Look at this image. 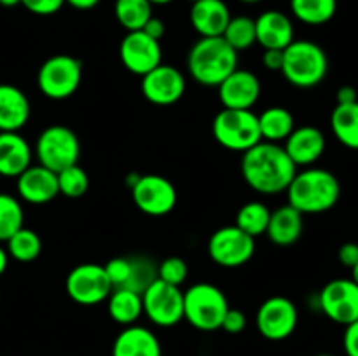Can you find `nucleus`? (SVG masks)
<instances>
[{"mask_svg": "<svg viewBox=\"0 0 358 356\" xmlns=\"http://www.w3.org/2000/svg\"><path fill=\"white\" fill-rule=\"evenodd\" d=\"M297 173V166L282 145L261 140L245 150L241 157V177L255 192L275 195L285 192Z\"/></svg>", "mask_w": 358, "mask_h": 356, "instance_id": "obj_1", "label": "nucleus"}, {"mask_svg": "<svg viewBox=\"0 0 358 356\" xmlns=\"http://www.w3.org/2000/svg\"><path fill=\"white\" fill-rule=\"evenodd\" d=\"M285 192L292 208L303 215H317L338 205L341 198V184L329 170L308 166L306 170L297 171Z\"/></svg>", "mask_w": 358, "mask_h": 356, "instance_id": "obj_2", "label": "nucleus"}, {"mask_svg": "<svg viewBox=\"0 0 358 356\" xmlns=\"http://www.w3.org/2000/svg\"><path fill=\"white\" fill-rule=\"evenodd\" d=\"M236 68L238 51L222 37H201L189 49V75L201 86L219 87Z\"/></svg>", "mask_w": 358, "mask_h": 356, "instance_id": "obj_3", "label": "nucleus"}, {"mask_svg": "<svg viewBox=\"0 0 358 356\" xmlns=\"http://www.w3.org/2000/svg\"><path fill=\"white\" fill-rule=\"evenodd\" d=\"M280 72L285 80L299 89H311L324 82L329 72L327 52L311 40H294L283 49Z\"/></svg>", "mask_w": 358, "mask_h": 356, "instance_id": "obj_4", "label": "nucleus"}, {"mask_svg": "<svg viewBox=\"0 0 358 356\" xmlns=\"http://www.w3.org/2000/svg\"><path fill=\"white\" fill-rule=\"evenodd\" d=\"M227 309L226 293L212 283H196L184 292V320L196 330H220Z\"/></svg>", "mask_w": 358, "mask_h": 356, "instance_id": "obj_5", "label": "nucleus"}, {"mask_svg": "<svg viewBox=\"0 0 358 356\" xmlns=\"http://www.w3.org/2000/svg\"><path fill=\"white\" fill-rule=\"evenodd\" d=\"M212 133L220 147L234 152H245L262 140L259 117L252 110L222 108L213 119Z\"/></svg>", "mask_w": 358, "mask_h": 356, "instance_id": "obj_6", "label": "nucleus"}, {"mask_svg": "<svg viewBox=\"0 0 358 356\" xmlns=\"http://www.w3.org/2000/svg\"><path fill=\"white\" fill-rule=\"evenodd\" d=\"M35 156L41 166L59 173L73 164H79V136L63 124L48 126L38 135L37 143H35Z\"/></svg>", "mask_w": 358, "mask_h": 356, "instance_id": "obj_7", "label": "nucleus"}, {"mask_svg": "<svg viewBox=\"0 0 358 356\" xmlns=\"http://www.w3.org/2000/svg\"><path fill=\"white\" fill-rule=\"evenodd\" d=\"M83 82V61L72 54H55L45 59L37 73V86L49 100H66Z\"/></svg>", "mask_w": 358, "mask_h": 356, "instance_id": "obj_8", "label": "nucleus"}, {"mask_svg": "<svg viewBox=\"0 0 358 356\" xmlns=\"http://www.w3.org/2000/svg\"><path fill=\"white\" fill-rule=\"evenodd\" d=\"M142 304L143 314L157 327L170 328L184 320V292L180 286L156 278L142 292Z\"/></svg>", "mask_w": 358, "mask_h": 356, "instance_id": "obj_9", "label": "nucleus"}, {"mask_svg": "<svg viewBox=\"0 0 358 356\" xmlns=\"http://www.w3.org/2000/svg\"><path fill=\"white\" fill-rule=\"evenodd\" d=\"M66 293L80 306H96L105 302L114 290L105 267L94 262L79 264L69 272L65 281Z\"/></svg>", "mask_w": 358, "mask_h": 356, "instance_id": "obj_10", "label": "nucleus"}, {"mask_svg": "<svg viewBox=\"0 0 358 356\" xmlns=\"http://www.w3.org/2000/svg\"><path fill=\"white\" fill-rule=\"evenodd\" d=\"M131 198L136 208L149 216H164L177 206L178 192L173 181L161 175H142L131 185Z\"/></svg>", "mask_w": 358, "mask_h": 356, "instance_id": "obj_11", "label": "nucleus"}, {"mask_svg": "<svg viewBox=\"0 0 358 356\" xmlns=\"http://www.w3.org/2000/svg\"><path fill=\"white\" fill-rule=\"evenodd\" d=\"M255 253V239L236 225L217 229L208 239V255L217 265L227 269L248 264Z\"/></svg>", "mask_w": 358, "mask_h": 356, "instance_id": "obj_12", "label": "nucleus"}, {"mask_svg": "<svg viewBox=\"0 0 358 356\" xmlns=\"http://www.w3.org/2000/svg\"><path fill=\"white\" fill-rule=\"evenodd\" d=\"M299 311L296 304L282 295L266 299L255 314V327L268 341H285L296 332Z\"/></svg>", "mask_w": 358, "mask_h": 356, "instance_id": "obj_13", "label": "nucleus"}, {"mask_svg": "<svg viewBox=\"0 0 358 356\" xmlns=\"http://www.w3.org/2000/svg\"><path fill=\"white\" fill-rule=\"evenodd\" d=\"M322 313L338 325H350L358 320V285L350 279H332L318 295Z\"/></svg>", "mask_w": 358, "mask_h": 356, "instance_id": "obj_14", "label": "nucleus"}, {"mask_svg": "<svg viewBox=\"0 0 358 356\" xmlns=\"http://www.w3.org/2000/svg\"><path fill=\"white\" fill-rule=\"evenodd\" d=\"M119 58L128 72L143 77L163 63V49L143 30L128 31L119 45Z\"/></svg>", "mask_w": 358, "mask_h": 356, "instance_id": "obj_15", "label": "nucleus"}, {"mask_svg": "<svg viewBox=\"0 0 358 356\" xmlns=\"http://www.w3.org/2000/svg\"><path fill=\"white\" fill-rule=\"evenodd\" d=\"M185 87H187V82H185L184 73L166 63H161L159 66L145 73L140 84L143 98L157 107L177 103L184 96Z\"/></svg>", "mask_w": 358, "mask_h": 356, "instance_id": "obj_16", "label": "nucleus"}, {"mask_svg": "<svg viewBox=\"0 0 358 356\" xmlns=\"http://www.w3.org/2000/svg\"><path fill=\"white\" fill-rule=\"evenodd\" d=\"M217 89L224 108L250 110L261 96V80L250 70L236 68Z\"/></svg>", "mask_w": 358, "mask_h": 356, "instance_id": "obj_17", "label": "nucleus"}, {"mask_svg": "<svg viewBox=\"0 0 358 356\" xmlns=\"http://www.w3.org/2000/svg\"><path fill=\"white\" fill-rule=\"evenodd\" d=\"M16 191L20 199L30 205H45L59 195L58 173L41 166L31 164L16 178Z\"/></svg>", "mask_w": 358, "mask_h": 356, "instance_id": "obj_18", "label": "nucleus"}, {"mask_svg": "<svg viewBox=\"0 0 358 356\" xmlns=\"http://www.w3.org/2000/svg\"><path fill=\"white\" fill-rule=\"evenodd\" d=\"M327 140L325 135L315 126H301L294 128L289 138L285 140V152L292 159V163L299 166H311L317 163L325 152Z\"/></svg>", "mask_w": 358, "mask_h": 356, "instance_id": "obj_19", "label": "nucleus"}, {"mask_svg": "<svg viewBox=\"0 0 358 356\" xmlns=\"http://www.w3.org/2000/svg\"><path fill=\"white\" fill-rule=\"evenodd\" d=\"M231 17L224 0H198L191 3L189 20L201 37H222Z\"/></svg>", "mask_w": 358, "mask_h": 356, "instance_id": "obj_20", "label": "nucleus"}, {"mask_svg": "<svg viewBox=\"0 0 358 356\" xmlns=\"http://www.w3.org/2000/svg\"><path fill=\"white\" fill-rule=\"evenodd\" d=\"M255 37L262 49H280V51L296 40L292 21L280 10H264L255 20Z\"/></svg>", "mask_w": 358, "mask_h": 356, "instance_id": "obj_21", "label": "nucleus"}, {"mask_svg": "<svg viewBox=\"0 0 358 356\" xmlns=\"http://www.w3.org/2000/svg\"><path fill=\"white\" fill-rule=\"evenodd\" d=\"M30 100L20 87L0 84V133H17L30 119Z\"/></svg>", "mask_w": 358, "mask_h": 356, "instance_id": "obj_22", "label": "nucleus"}, {"mask_svg": "<svg viewBox=\"0 0 358 356\" xmlns=\"http://www.w3.org/2000/svg\"><path fill=\"white\" fill-rule=\"evenodd\" d=\"M112 356H163V348L152 330L140 325H129L115 337Z\"/></svg>", "mask_w": 358, "mask_h": 356, "instance_id": "obj_23", "label": "nucleus"}, {"mask_svg": "<svg viewBox=\"0 0 358 356\" xmlns=\"http://www.w3.org/2000/svg\"><path fill=\"white\" fill-rule=\"evenodd\" d=\"M31 147L20 133H0V177L17 178L31 166Z\"/></svg>", "mask_w": 358, "mask_h": 356, "instance_id": "obj_24", "label": "nucleus"}, {"mask_svg": "<svg viewBox=\"0 0 358 356\" xmlns=\"http://www.w3.org/2000/svg\"><path fill=\"white\" fill-rule=\"evenodd\" d=\"M303 216V213L297 212L290 205L280 206L275 212H271L266 236L276 246H290L297 243L304 230Z\"/></svg>", "mask_w": 358, "mask_h": 356, "instance_id": "obj_25", "label": "nucleus"}, {"mask_svg": "<svg viewBox=\"0 0 358 356\" xmlns=\"http://www.w3.org/2000/svg\"><path fill=\"white\" fill-rule=\"evenodd\" d=\"M107 309L112 320L122 327H129L138 321V318L143 314L142 293L135 292L131 288L119 286L110 292L107 299Z\"/></svg>", "mask_w": 358, "mask_h": 356, "instance_id": "obj_26", "label": "nucleus"}, {"mask_svg": "<svg viewBox=\"0 0 358 356\" xmlns=\"http://www.w3.org/2000/svg\"><path fill=\"white\" fill-rule=\"evenodd\" d=\"M257 117L261 138L264 142H285L290 133L294 131V128H296L292 112L285 107H269Z\"/></svg>", "mask_w": 358, "mask_h": 356, "instance_id": "obj_27", "label": "nucleus"}, {"mask_svg": "<svg viewBox=\"0 0 358 356\" xmlns=\"http://www.w3.org/2000/svg\"><path fill=\"white\" fill-rule=\"evenodd\" d=\"M331 129L339 143L358 150V101L336 105L331 114Z\"/></svg>", "mask_w": 358, "mask_h": 356, "instance_id": "obj_28", "label": "nucleus"}, {"mask_svg": "<svg viewBox=\"0 0 358 356\" xmlns=\"http://www.w3.org/2000/svg\"><path fill=\"white\" fill-rule=\"evenodd\" d=\"M290 9L301 23L320 27L336 16L338 0H290Z\"/></svg>", "mask_w": 358, "mask_h": 356, "instance_id": "obj_29", "label": "nucleus"}, {"mask_svg": "<svg viewBox=\"0 0 358 356\" xmlns=\"http://www.w3.org/2000/svg\"><path fill=\"white\" fill-rule=\"evenodd\" d=\"M114 16L124 30H142L152 17V3L149 0H115Z\"/></svg>", "mask_w": 358, "mask_h": 356, "instance_id": "obj_30", "label": "nucleus"}, {"mask_svg": "<svg viewBox=\"0 0 358 356\" xmlns=\"http://www.w3.org/2000/svg\"><path fill=\"white\" fill-rule=\"evenodd\" d=\"M269 216H271V209H269L264 202L248 201L238 209L236 223H234V225L255 239V237L266 234Z\"/></svg>", "mask_w": 358, "mask_h": 356, "instance_id": "obj_31", "label": "nucleus"}, {"mask_svg": "<svg viewBox=\"0 0 358 356\" xmlns=\"http://www.w3.org/2000/svg\"><path fill=\"white\" fill-rule=\"evenodd\" d=\"M7 243V253L10 258L17 262H34L35 258H38L42 251V239L35 230L27 229V227H21L13 237L6 241Z\"/></svg>", "mask_w": 358, "mask_h": 356, "instance_id": "obj_32", "label": "nucleus"}, {"mask_svg": "<svg viewBox=\"0 0 358 356\" xmlns=\"http://www.w3.org/2000/svg\"><path fill=\"white\" fill-rule=\"evenodd\" d=\"M24 223V212L20 199L0 192V241L6 243Z\"/></svg>", "mask_w": 358, "mask_h": 356, "instance_id": "obj_33", "label": "nucleus"}, {"mask_svg": "<svg viewBox=\"0 0 358 356\" xmlns=\"http://www.w3.org/2000/svg\"><path fill=\"white\" fill-rule=\"evenodd\" d=\"M222 38L238 52L252 47L254 44H257V37H255V20H252L248 16L231 17L226 30H224Z\"/></svg>", "mask_w": 358, "mask_h": 356, "instance_id": "obj_34", "label": "nucleus"}, {"mask_svg": "<svg viewBox=\"0 0 358 356\" xmlns=\"http://www.w3.org/2000/svg\"><path fill=\"white\" fill-rule=\"evenodd\" d=\"M58 187L59 194L65 195V198H83L87 192V188H90V177H87V173L79 166V164H73V166L59 171Z\"/></svg>", "mask_w": 358, "mask_h": 356, "instance_id": "obj_35", "label": "nucleus"}, {"mask_svg": "<svg viewBox=\"0 0 358 356\" xmlns=\"http://www.w3.org/2000/svg\"><path fill=\"white\" fill-rule=\"evenodd\" d=\"M156 274H157V279L168 283V285L180 286L189 276L187 262L180 257H168L157 265Z\"/></svg>", "mask_w": 358, "mask_h": 356, "instance_id": "obj_36", "label": "nucleus"}, {"mask_svg": "<svg viewBox=\"0 0 358 356\" xmlns=\"http://www.w3.org/2000/svg\"><path fill=\"white\" fill-rule=\"evenodd\" d=\"M103 267L114 288H119V286H128L129 279H131V274H133V260H129V258H124V257H115V258H110Z\"/></svg>", "mask_w": 358, "mask_h": 356, "instance_id": "obj_37", "label": "nucleus"}, {"mask_svg": "<svg viewBox=\"0 0 358 356\" xmlns=\"http://www.w3.org/2000/svg\"><path fill=\"white\" fill-rule=\"evenodd\" d=\"M21 6L37 16H51L65 6V0H21Z\"/></svg>", "mask_w": 358, "mask_h": 356, "instance_id": "obj_38", "label": "nucleus"}, {"mask_svg": "<svg viewBox=\"0 0 358 356\" xmlns=\"http://www.w3.org/2000/svg\"><path fill=\"white\" fill-rule=\"evenodd\" d=\"M220 328H222L226 334H231V335L241 334V332L247 328V316H245L243 311L231 309L229 307L226 313V316H224Z\"/></svg>", "mask_w": 358, "mask_h": 356, "instance_id": "obj_39", "label": "nucleus"}, {"mask_svg": "<svg viewBox=\"0 0 358 356\" xmlns=\"http://www.w3.org/2000/svg\"><path fill=\"white\" fill-rule=\"evenodd\" d=\"M343 348L346 356H358V320L346 325L345 335H343Z\"/></svg>", "mask_w": 358, "mask_h": 356, "instance_id": "obj_40", "label": "nucleus"}, {"mask_svg": "<svg viewBox=\"0 0 358 356\" xmlns=\"http://www.w3.org/2000/svg\"><path fill=\"white\" fill-rule=\"evenodd\" d=\"M338 258L345 267L353 269L358 264V244L357 243H345L341 244L338 251Z\"/></svg>", "mask_w": 358, "mask_h": 356, "instance_id": "obj_41", "label": "nucleus"}, {"mask_svg": "<svg viewBox=\"0 0 358 356\" xmlns=\"http://www.w3.org/2000/svg\"><path fill=\"white\" fill-rule=\"evenodd\" d=\"M262 65L271 70V72H280L283 65V51H280V49H264Z\"/></svg>", "mask_w": 358, "mask_h": 356, "instance_id": "obj_42", "label": "nucleus"}, {"mask_svg": "<svg viewBox=\"0 0 358 356\" xmlns=\"http://www.w3.org/2000/svg\"><path fill=\"white\" fill-rule=\"evenodd\" d=\"M142 30L145 31L149 37L156 38V40H159V42H161V38L164 37V34H166V27H164L163 21H161L159 17H156V16L150 17V20L147 21L145 27H143Z\"/></svg>", "mask_w": 358, "mask_h": 356, "instance_id": "obj_43", "label": "nucleus"}, {"mask_svg": "<svg viewBox=\"0 0 358 356\" xmlns=\"http://www.w3.org/2000/svg\"><path fill=\"white\" fill-rule=\"evenodd\" d=\"M336 101H338V105L355 103V101H358L357 89L353 86H341L336 93Z\"/></svg>", "mask_w": 358, "mask_h": 356, "instance_id": "obj_44", "label": "nucleus"}, {"mask_svg": "<svg viewBox=\"0 0 358 356\" xmlns=\"http://www.w3.org/2000/svg\"><path fill=\"white\" fill-rule=\"evenodd\" d=\"M65 3H69L70 7L77 10H90L93 7H96L100 3V0H65Z\"/></svg>", "mask_w": 358, "mask_h": 356, "instance_id": "obj_45", "label": "nucleus"}, {"mask_svg": "<svg viewBox=\"0 0 358 356\" xmlns=\"http://www.w3.org/2000/svg\"><path fill=\"white\" fill-rule=\"evenodd\" d=\"M7 265H9V253H7L6 248L0 246V276L6 272Z\"/></svg>", "mask_w": 358, "mask_h": 356, "instance_id": "obj_46", "label": "nucleus"}, {"mask_svg": "<svg viewBox=\"0 0 358 356\" xmlns=\"http://www.w3.org/2000/svg\"><path fill=\"white\" fill-rule=\"evenodd\" d=\"M21 0H0V6L2 7H16L20 6Z\"/></svg>", "mask_w": 358, "mask_h": 356, "instance_id": "obj_47", "label": "nucleus"}, {"mask_svg": "<svg viewBox=\"0 0 358 356\" xmlns=\"http://www.w3.org/2000/svg\"><path fill=\"white\" fill-rule=\"evenodd\" d=\"M149 2L152 3V6H166V3L173 2V0H149Z\"/></svg>", "mask_w": 358, "mask_h": 356, "instance_id": "obj_48", "label": "nucleus"}, {"mask_svg": "<svg viewBox=\"0 0 358 356\" xmlns=\"http://www.w3.org/2000/svg\"><path fill=\"white\" fill-rule=\"evenodd\" d=\"M352 279L358 285V264L355 265V267L352 269Z\"/></svg>", "mask_w": 358, "mask_h": 356, "instance_id": "obj_49", "label": "nucleus"}, {"mask_svg": "<svg viewBox=\"0 0 358 356\" xmlns=\"http://www.w3.org/2000/svg\"><path fill=\"white\" fill-rule=\"evenodd\" d=\"M240 2H243V3H259L261 0H240Z\"/></svg>", "mask_w": 358, "mask_h": 356, "instance_id": "obj_50", "label": "nucleus"}, {"mask_svg": "<svg viewBox=\"0 0 358 356\" xmlns=\"http://www.w3.org/2000/svg\"><path fill=\"white\" fill-rule=\"evenodd\" d=\"M185 2H189V3H194V2H198V0H185Z\"/></svg>", "mask_w": 358, "mask_h": 356, "instance_id": "obj_51", "label": "nucleus"}, {"mask_svg": "<svg viewBox=\"0 0 358 356\" xmlns=\"http://www.w3.org/2000/svg\"><path fill=\"white\" fill-rule=\"evenodd\" d=\"M317 356H334V355H327V353H324V355H317Z\"/></svg>", "mask_w": 358, "mask_h": 356, "instance_id": "obj_52", "label": "nucleus"}, {"mask_svg": "<svg viewBox=\"0 0 358 356\" xmlns=\"http://www.w3.org/2000/svg\"><path fill=\"white\" fill-rule=\"evenodd\" d=\"M289 2H290V0H289Z\"/></svg>", "mask_w": 358, "mask_h": 356, "instance_id": "obj_53", "label": "nucleus"}]
</instances>
